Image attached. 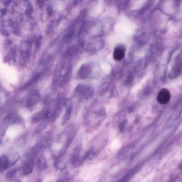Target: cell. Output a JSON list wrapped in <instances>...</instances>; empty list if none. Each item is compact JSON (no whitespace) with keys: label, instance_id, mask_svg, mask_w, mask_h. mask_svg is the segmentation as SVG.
Listing matches in <instances>:
<instances>
[{"label":"cell","instance_id":"6da1fadb","mask_svg":"<svg viewBox=\"0 0 182 182\" xmlns=\"http://www.w3.org/2000/svg\"><path fill=\"white\" fill-rule=\"evenodd\" d=\"M171 98V94L169 91L167 89L162 88L159 91L157 99L160 104L164 105L169 102Z\"/></svg>","mask_w":182,"mask_h":182},{"label":"cell","instance_id":"7a4b0ae2","mask_svg":"<svg viewBox=\"0 0 182 182\" xmlns=\"http://www.w3.org/2000/svg\"><path fill=\"white\" fill-rule=\"evenodd\" d=\"M76 92L80 96L83 98H87L93 93V90L90 87L86 86H79L76 89Z\"/></svg>","mask_w":182,"mask_h":182},{"label":"cell","instance_id":"3957f363","mask_svg":"<svg viewBox=\"0 0 182 182\" xmlns=\"http://www.w3.org/2000/svg\"><path fill=\"white\" fill-rule=\"evenodd\" d=\"M125 48L123 46H119L115 48L113 57L115 60L120 61L125 57Z\"/></svg>","mask_w":182,"mask_h":182},{"label":"cell","instance_id":"277c9868","mask_svg":"<svg viewBox=\"0 0 182 182\" xmlns=\"http://www.w3.org/2000/svg\"><path fill=\"white\" fill-rule=\"evenodd\" d=\"M40 95L35 94L32 95L28 101L27 105L28 107H32L37 104L40 100Z\"/></svg>","mask_w":182,"mask_h":182},{"label":"cell","instance_id":"5b68a950","mask_svg":"<svg viewBox=\"0 0 182 182\" xmlns=\"http://www.w3.org/2000/svg\"><path fill=\"white\" fill-rule=\"evenodd\" d=\"M49 114V110L47 109H44L40 112L36 114L34 117V120L38 121L42 119L46 118Z\"/></svg>","mask_w":182,"mask_h":182},{"label":"cell","instance_id":"8992f818","mask_svg":"<svg viewBox=\"0 0 182 182\" xmlns=\"http://www.w3.org/2000/svg\"><path fill=\"white\" fill-rule=\"evenodd\" d=\"M72 111V108L71 106H69L67 109L65 113L63 118V124L66 123L69 120Z\"/></svg>","mask_w":182,"mask_h":182},{"label":"cell","instance_id":"52a82bcc","mask_svg":"<svg viewBox=\"0 0 182 182\" xmlns=\"http://www.w3.org/2000/svg\"><path fill=\"white\" fill-rule=\"evenodd\" d=\"M8 159L5 157H2L0 158V171L3 170L8 166Z\"/></svg>","mask_w":182,"mask_h":182},{"label":"cell","instance_id":"ba28073f","mask_svg":"<svg viewBox=\"0 0 182 182\" xmlns=\"http://www.w3.org/2000/svg\"><path fill=\"white\" fill-rule=\"evenodd\" d=\"M54 165L57 168L61 170L64 168L66 165L63 161L61 159L58 158L56 159L54 163Z\"/></svg>","mask_w":182,"mask_h":182},{"label":"cell","instance_id":"9c48e42d","mask_svg":"<svg viewBox=\"0 0 182 182\" xmlns=\"http://www.w3.org/2000/svg\"><path fill=\"white\" fill-rule=\"evenodd\" d=\"M95 156H96V154H95L93 151L91 150L88 151L85 155L84 160L86 161L91 160L94 159Z\"/></svg>","mask_w":182,"mask_h":182},{"label":"cell","instance_id":"30bf717a","mask_svg":"<svg viewBox=\"0 0 182 182\" xmlns=\"http://www.w3.org/2000/svg\"><path fill=\"white\" fill-rule=\"evenodd\" d=\"M133 171H131V173L127 174L125 177H123L122 179H121L120 181L118 182H127L128 181L130 177L132 175Z\"/></svg>","mask_w":182,"mask_h":182},{"label":"cell","instance_id":"8fae6325","mask_svg":"<svg viewBox=\"0 0 182 182\" xmlns=\"http://www.w3.org/2000/svg\"><path fill=\"white\" fill-rule=\"evenodd\" d=\"M1 33L4 36H8L9 35L8 32L5 30H1Z\"/></svg>","mask_w":182,"mask_h":182},{"label":"cell","instance_id":"7c38bea8","mask_svg":"<svg viewBox=\"0 0 182 182\" xmlns=\"http://www.w3.org/2000/svg\"><path fill=\"white\" fill-rule=\"evenodd\" d=\"M6 12H7V10H6V9H3L2 10V14H3L4 15H5V14L6 13Z\"/></svg>","mask_w":182,"mask_h":182},{"label":"cell","instance_id":"4fadbf2b","mask_svg":"<svg viewBox=\"0 0 182 182\" xmlns=\"http://www.w3.org/2000/svg\"><path fill=\"white\" fill-rule=\"evenodd\" d=\"M37 182H41V179H39L38 180Z\"/></svg>","mask_w":182,"mask_h":182},{"label":"cell","instance_id":"5bb4252c","mask_svg":"<svg viewBox=\"0 0 182 182\" xmlns=\"http://www.w3.org/2000/svg\"><path fill=\"white\" fill-rule=\"evenodd\" d=\"M0 143H1V141H0Z\"/></svg>","mask_w":182,"mask_h":182}]
</instances>
